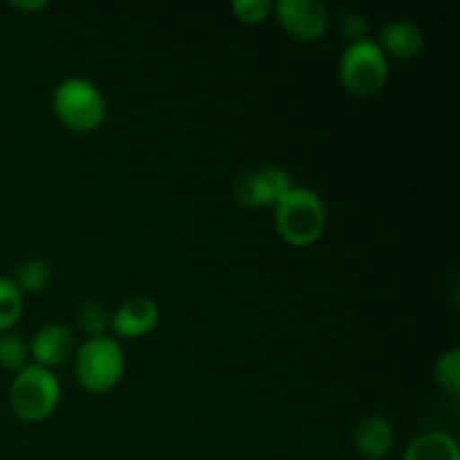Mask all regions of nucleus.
Here are the masks:
<instances>
[{
	"label": "nucleus",
	"mask_w": 460,
	"mask_h": 460,
	"mask_svg": "<svg viewBox=\"0 0 460 460\" xmlns=\"http://www.w3.org/2000/svg\"><path fill=\"white\" fill-rule=\"evenodd\" d=\"M274 227L277 234L292 247H310L323 236L328 214L322 196L313 189L292 187L277 200Z\"/></svg>",
	"instance_id": "f257e3e1"
},
{
	"label": "nucleus",
	"mask_w": 460,
	"mask_h": 460,
	"mask_svg": "<svg viewBox=\"0 0 460 460\" xmlns=\"http://www.w3.org/2000/svg\"><path fill=\"white\" fill-rule=\"evenodd\" d=\"M72 359H75L76 382L90 394H108L124 377V349L115 337H90L84 344L76 346Z\"/></svg>",
	"instance_id": "f03ea898"
},
{
	"label": "nucleus",
	"mask_w": 460,
	"mask_h": 460,
	"mask_svg": "<svg viewBox=\"0 0 460 460\" xmlns=\"http://www.w3.org/2000/svg\"><path fill=\"white\" fill-rule=\"evenodd\" d=\"M9 409L22 422H43L57 411L61 385L52 371L30 364L9 385Z\"/></svg>",
	"instance_id": "7ed1b4c3"
},
{
	"label": "nucleus",
	"mask_w": 460,
	"mask_h": 460,
	"mask_svg": "<svg viewBox=\"0 0 460 460\" xmlns=\"http://www.w3.org/2000/svg\"><path fill=\"white\" fill-rule=\"evenodd\" d=\"M52 108L57 119L72 133H93L106 119V99L102 90L88 79L70 76L61 81L52 94Z\"/></svg>",
	"instance_id": "20e7f679"
},
{
	"label": "nucleus",
	"mask_w": 460,
	"mask_h": 460,
	"mask_svg": "<svg viewBox=\"0 0 460 460\" xmlns=\"http://www.w3.org/2000/svg\"><path fill=\"white\" fill-rule=\"evenodd\" d=\"M340 79L355 97H373L389 81V58L371 39L350 43L341 57Z\"/></svg>",
	"instance_id": "39448f33"
},
{
	"label": "nucleus",
	"mask_w": 460,
	"mask_h": 460,
	"mask_svg": "<svg viewBox=\"0 0 460 460\" xmlns=\"http://www.w3.org/2000/svg\"><path fill=\"white\" fill-rule=\"evenodd\" d=\"M272 13L279 25L301 43H314L323 39L331 27V12L319 0H279Z\"/></svg>",
	"instance_id": "423d86ee"
},
{
	"label": "nucleus",
	"mask_w": 460,
	"mask_h": 460,
	"mask_svg": "<svg viewBox=\"0 0 460 460\" xmlns=\"http://www.w3.org/2000/svg\"><path fill=\"white\" fill-rule=\"evenodd\" d=\"M295 187L290 173L281 166H263V169L245 171L234 182V200L247 209L274 207L283 193Z\"/></svg>",
	"instance_id": "0eeeda50"
},
{
	"label": "nucleus",
	"mask_w": 460,
	"mask_h": 460,
	"mask_svg": "<svg viewBox=\"0 0 460 460\" xmlns=\"http://www.w3.org/2000/svg\"><path fill=\"white\" fill-rule=\"evenodd\" d=\"M76 353V337L63 323H48L39 328L30 341V358L36 367H43L48 371L63 367L70 362Z\"/></svg>",
	"instance_id": "6e6552de"
},
{
	"label": "nucleus",
	"mask_w": 460,
	"mask_h": 460,
	"mask_svg": "<svg viewBox=\"0 0 460 460\" xmlns=\"http://www.w3.org/2000/svg\"><path fill=\"white\" fill-rule=\"evenodd\" d=\"M157 323H160V308L148 296L126 299L111 317L112 332L124 337V340H137V337L151 335Z\"/></svg>",
	"instance_id": "1a4fd4ad"
},
{
	"label": "nucleus",
	"mask_w": 460,
	"mask_h": 460,
	"mask_svg": "<svg viewBox=\"0 0 460 460\" xmlns=\"http://www.w3.org/2000/svg\"><path fill=\"white\" fill-rule=\"evenodd\" d=\"M355 452L362 460H382L395 445V429L389 418L380 413L362 418L353 434Z\"/></svg>",
	"instance_id": "9d476101"
},
{
	"label": "nucleus",
	"mask_w": 460,
	"mask_h": 460,
	"mask_svg": "<svg viewBox=\"0 0 460 460\" xmlns=\"http://www.w3.org/2000/svg\"><path fill=\"white\" fill-rule=\"evenodd\" d=\"M386 58L395 61H411L422 52L425 36L418 25L409 21H394L380 30V39L376 40Z\"/></svg>",
	"instance_id": "9b49d317"
},
{
	"label": "nucleus",
	"mask_w": 460,
	"mask_h": 460,
	"mask_svg": "<svg viewBox=\"0 0 460 460\" xmlns=\"http://www.w3.org/2000/svg\"><path fill=\"white\" fill-rule=\"evenodd\" d=\"M404 460H460V449L454 436L445 431H427L409 445Z\"/></svg>",
	"instance_id": "f8f14e48"
},
{
	"label": "nucleus",
	"mask_w": 460,
	"mask_h": 460,
	"mask_svg": "<svg viewBox=\"0 0 460 460\" xmlns=\"http://www.w3.org/2000/svg\"><path fill=\"white\" fill-rule=\"evenodd\" d=\"M49 274L52 272H49L48 261L31 256V259H22L16 265L12 281L16 283L21 295H39L49 283Z\"/></svg>",
	"instance_id": "ddd939ff"
},
{
	"label": "nucleus",
	"mask_w": 460,
	"mask_h": 460,
	"mask_svg": "<svg viewBox=\"0 0 460 460\" xmlns=\"http://www.w3.org/2000/svg\"><path fill=\"white\" fill-rule=\"evenodd\" d=\"M22 314V295L9 277H0V335L9 332Z\"/></svg>",
	"instance_id": "4468645a"
},
{
	"label": "nucleus",
	"mask_w": 460,
	"mask_h": 460,
	"mask_svg": "<svg viewBox=\"0 0 460 460\" xmlns=\"http://www.w3.org/2000/svg\"><path fill=\"white\" fill-rule=\"evenodd\" d=\"M30 344L21 335L12 331L0 335V367L18 373L30 367Z\"/></svg>",
	"instance_id": "2eb2a0df"
},
{
	"label": "nucleus",
	"mask_w": 460,
	"mask_h": 460,
	"mask_svg": "<svg viewBox=\"0 0 460 460\" xmlns=\"http://www.w3.org/2000/svg\"><path fill=\"white\" fill-rule=\"evenodd\" d=\"M436 385L452 398H458L460 394V350L452 349L443 353L436 362L434 368Z\"/></svg>",
	"instance_id": "dca6fc26"
},
{
	"label": "nucleus",
	"mask_w": 460,
	"mask_h": 460,
	"mask_svg": "<svg viewBox=\"0 0 460 460\" xmlns=\"http://www.w3.org/2000/svg\"><path fill=\"white\" fill-rule=\"evenodd\" d=\"M76 323L88 335V340L90 337H102L106 328H111V314L97 301H88L76 310Z\"/></svg>",
	"instance_id": "f3484780"
},
{
	"label": "nucleus",
	"mask_w": 460,
	"mask_h": 460,
	"mask_svg": "<svg viewBox=\"0 0 460 460\" xmlns=\"http://www.w3.org/2000/svg\"><path fill=\"white\" fill-rule=\"evenodd\" d=\"M274 3L270 0H236L232 3L234 16L245 25H259V22L268 21L272 16Z\"/></svg>",
	"instance_id": "a211bd4d"
},
{
	"label": "nucleus",
	"mask_w": 460,
	"mask_h": 460,
	"mask_svg": "<svg viewBox=\"0 0 460 460\" xmlns=\"http://www.w3.org/2000/svg\"><path fill=\"white\" fill-rule=\"evenodd\" d=\"M340 31L346 40H350V43H359V40L367 39L368 25H367V21H364L362 13L349 12V13H344V18H341Z\"/></svg>",
	"instance_id": "6ab92c4d"
},
{
	"label": "nucleus",
	"mask_w": 460,
	"mask_h": 460,
	"mask_svg": "<svg viewBox=\"0 0 460 460\" xmlns=\"http://www.w3.org/2000/svg\"><path fill=\"white\" fill-rule=\"evenodd\" d=\"M9 7L31 13V12H40V9H45L48 7V3H45V0H30V3H27V0H13V3H9Z\"/></svg>",
	"instance_id": "aec40b11"
}]
</instances>
